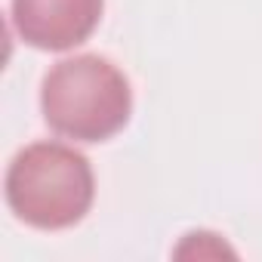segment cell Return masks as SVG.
I'll use <instances>...</instances> for the list:
<instances>
[{"label":"cell","instance_id":"cell-1","mask_svg":"<svg viewBox=\"0 0 262 262\" xmlns=\"http://www.w3.org/2000/svg\"><path fill=\"white\" fill-rule=\"evenodd\" d=\"M40 111L53 133L74 142H105L133 114L126 74L105 56H71L56 62L40 86Z\"/></svg>","mask_w":262,"mask_h":262},{"label":"cell","instance_id":"cell-2","mask_svg":"<svg viewBox=\"0 0 262 262\" xmlns=\"http://www.w3.org/2000/svg\"><path fill=\"white\" fill-rule=\"evenodd\" d=\"M96 198L90 161L62 142L22 148L7 170V204L31 228L62 231L77 225Z\"/></svg>","mask_w":262,"mask_h":262},{"label":"cell","instance_id":"cell-3","mask_svg":"<svg viewBox=\"0 0 262 262\" xmlns=\"http://www.w3.org/2000/svg\"><path fill=\"white\" fill-rule=\"evenodd\" d=\"M105 0H13L16 34L43 53H65L93 37Z\"/></svg>","mask_w":262,"mask_h":262}]
</instances>
